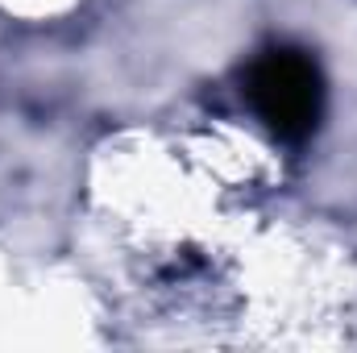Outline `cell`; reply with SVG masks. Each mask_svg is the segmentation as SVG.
<instances>
[{
	"instance_id": "1",
	"label": "cell",
	"mask_w": 357,
	"mask_h": 353,
	"mask_svg": "<svg viewBox=\"0 0 357 353\" xmlns=\"http://www.w3.org/2000/svg\"><path fill=\"white\" fill-rule=\"evenodd\" d=\"M245 91L258 108V117L266 121L270 133L287 137V142H303L316 121H320V71L307 54L299 50H270L250 67Z\"/></svg>"
}]
</instances>
